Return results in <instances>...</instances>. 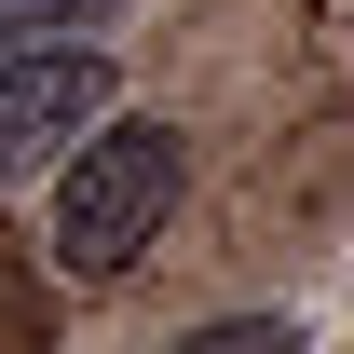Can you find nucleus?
Returning <instances> with one entry per match:
<instances>
[{"label":"nucleus","instance_id":"f257e3e1","mask_svg":"<svg viewBox=\"0 0 354 354\" xmlns=\"http://www.w3.org/2000/svg\"><path fill=\"white\" fill-rule=\"evenodd\" d=\"M177 177H191L177 123H150V109H95V123L68 136V164H55V272L123 286V272L164 245Z\"/></svg>","mask_w":354,"mask_h":354},{"label":"nucleus","instance_id":"7ed1b4c3","mask_svg":"<svg viewBox=\"0 0 354 354\" xmlns=\"http://www.w3.org/2000/svg\"><path fill=\"white\" fill-rule=\"evenodd\" d=\"M123 0H0V55H55V41H109Z\"/></svg>","mask_w":354,"mask_h":354},{"label":"nucleus","instance_id":"20e7f679","mask_svg":"<svg viewBox=\"0 0 354 354\" xmlns=\"http://www.w3.org/2000/svg\"><path fill=\"white\" fill-rule=\"evenodd\" d=\"M286 341H300V327L272 313V327H205V341H191V354H286Z\"/></svg>","mask_w":354,"mask_h":354},{"label":"nucleus","instance_id":"f03ea898","mask_svg":"<svg viewBox=\"0 0 354 354\" xmlns=\"http://www.w3.org/2000/svg\"><path fill=\"white\" fill-rule=\"evenodd\" d=\"M109 109V55L95 41H55V55H0V191L28 164H55V136H82Z\"/></svg>","mask_w":354,"mask_h":354}]
</instances>
